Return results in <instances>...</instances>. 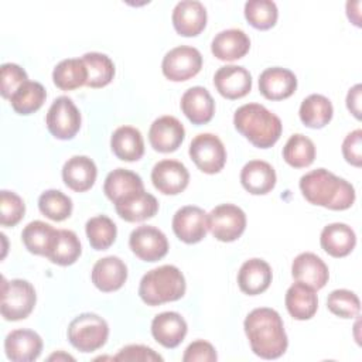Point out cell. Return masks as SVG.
<instances>
[{
  "instance_id": "obj_1",
  "label": "cell",
  "mask_w": 362,
  "mask_h": 362,
  "mask_svg": "<svg viewBox=\"0 0 362 362\" xmlns=\"http://www.w3.org/2000/svg\"><path fill=\"white\" fill-rule=\"evenodd\" d=\"M243 328L255 355L263 359L280 358L288 345L280 314L269 307L252 310L245 318Z\"/></svg>"
},
{
  "instance_id": "obj_2",
  "label": "cell",
  "mask_w": 362,
  "mask_h": 362,
  "mask_svg": "<svg viewBox=\"0 0 362 362\" xmlns=\"http://www.w3.org/2000/svg\"><path fill=\"white\" fill-rule=\"evenodd\" d=\"M303 197L313 205L332 211H344L355 202V189L344 178L325 168H317L300 178Z\"/></svg>"
},
{
  "instance_id": "obj_3",
  "label": "cell",
  "mask_w": 362,
  "mask_h": 362,
  "mask_svg": "<svg viewBox=\"0 0 362 362\" xmlns=\"http://www.w3.org/2000/svg\"><path fill=\"white\" fill-rule=\"evenodd\" d=\"M233 124L242 136L259 148L274 146L283 130L279 116L260 103H246L238 107L233 115Z\"/></svg>"
},
{
  "instance_id": "obj_4",
  "label": "cell",
  "mask_w": 362,
  "mask_h": 362,
  "mask_svg": "<svg viewBox=\"0 0 362 362\" xmlns=\"http://www.w3.org/2000/svg\"><path fill=\"white\" fill-rule=\"evenodd\" d=\"M185 279L181 270L173 264H164L148 270L140 280L139 296L147 305H160L177 301L185 294Z\"/></svg>"
},
{
  "instance_id": "obj_5",
  "label": "cell",
  "mask_w": 362,
  "mask_h": 362,
  "mask_svg": "<svg viewBox=\"0 0 362 362\" xmlns=\"http://www.w3.org/2000/svg\"><path fill=\"white\" fill-rule=\"evenodd\" d=\"M109 337V325L105 318L93 313L75 317L68 325V339L81 352H93L102 348Z\"/></svg>"
},
{
  "instance_id": "obj_6",
  "label": "cell",
  "mask_w": 362,
  "mask_h": 362,
  "mask_svg": "<svg viewBox=\"0 0 362 362\" xmlns=\"http://www.w3.org/2000/svg\"><path fill=\"white\" fill-rule=\"evenodd\" d=\"M37 294L31 283L23 279L6 280L1 283L0 311L4 320L18 321L27 318L34 310Z\"/></svg>"
},
{
  "instance_id": "obj_7",
  "label": "cell",
  "mask_w": 362,
  "mask_h": 362,
  "mask_svg": "<svg viewBox=\"0 0 362 362\" xmlns=\"http://www.w3.org/2000/svg\"><path fill=\"white\" fill-rule=\"evenodd\" d=\"M81 113L71 98L59 96L49 106L45 117L48 132L58 140H71L81 129Z\"/></svg>"
},
{
  "instance_id": "obj_8",
  "label": "cell",
  "mask_w": 362,
  "mask_h": 362,
  "mask_svg": "<svg viewBox=\"0 0 362 362\" xmlns=\"http://www.w3.org/2000/svg\"><path fill=\"white\" fill-rule=\"evenodd\" d=\"M189 157L205 174L219 173L226 163V150L221 139L212 133L195 136L189 144Z\"/></svg>"
},
{
  "instance_id": "obj_9",
  "label": "cell",
  "mask_w": 362,
  "mask_h": 362,
  "mask_svg": "<svg viewBox=\"0 0 362 362\" xmlns=\"http://www.w3.org/2000/svg\"><path fill=\"white\" fill-rule=\"evenodd\" d=\"M202 68L201 52L189 45L170 49L161 62L163 75L173 82H184L194 78Z\"/></svg>"
},
{
  "instance_id": "obj_10",
  "label": "cell",
  "mask_w": 362,
  "mask_h": 362,
  "mask_svg": "<svg viewBox=\"0 0 362 362\" xmlns=\"http://www.w3.org/2000/svg\"><path fill=\"white\" fill-rule=\"evenodd\" d=\"M246 228L243 209L233 204H222L208 214V229L221 242H233L242 236Z\"/></svg>"
},
{
  "instance_id": "obj_11",
  "label": "cell",
  "mask_w": 362,
  "mask_h": 362,
  "mask_svg": "<svg viewBox=\"0 0 362 362\" xmlns=\"http://www.w3.org/2000/svg\"><path fill=\"white\" fill-rule=\"evenodd\" d=\"M132 252L144 262H157L168 252L167 236L156 226L141 225L132 230L129 238Z\"/></svg>"
},
{
  "instance_id": "obj_12",
  "label": "cell",
  "mask_w": 362,
  "mask_h": 362,
  "mask_svg": "<svg viewBox=\"0 0 362 362\" xmlns=\"http://www.w3.org/2000/svg\"><path fill=\"white\" fill-rule=\"evenodd\" d=\"M175 236L188 245L201 242L208 230V214L195 205L180 208L173 216Z\"/></svg>"
},
{
  "instance_id": "obj_13",
  "label": "cell",
  "mask_w": 362,
  "mask_h": 362,
  "mask_svg": "<svg viewBox=\"0 0 362 362\" xmlns=\"http://www.w3.org/2000/svg\"><path fill=\"white\" fill-rule=\"evenodd\" d=\"M151 181L161 194L177 195L188 187L189 173L177 160H161L151 170Z\"/></svg>"
},
{
  "instance_id": "obj_14",
  "label": "cell",
  "mask_w": 362,
  "mask_h": 362,
  "mask_svg": "<svg viewBox=\"0 0 362 362\" xmlns=\"http://www.w3.org/2000/svg\"><path fill=\"white\" fill-rule=\"evenodd\" d=\"M185 137L182 123L174 116H161L156 119L148 130L151 147L158 153L175 151Z\"/></svg>"
},
{
  "instance_id": "obj_15",
  "label": "cell",
  "mask_w": 362,
  "mask_h": 362,
  "mask_svg": "<svg viewBox=\"0 0 362 362\" xmlns=\"http://www.w3.org/2000/svg\"><path fill=\"white\" fill-rule=\"evenodd\" d=\"M214 85L223 98L230 100L240 99L252 89V75L243 66L225 65L215 72Z\"/></svg>"
},
{
  "instance_id": "obj_16",
  "label": "cell",
  "mask_w": 362,
  "mask_h": 362,
  "mask_svg": "<svg viewBox=\"0 0 362 362\" xmlns=\"http://www.w3.org/2000/svg\"><path fill=\"white\" fill-rule=\"evenodd\" d=\"M4 351L13 362H31L40 356L42 339L33 329H14L4 339Z\"/></svg>"
},
{
  "instance_id": "obj_17",
  "label": "cell",
  "mask_w": 362,
  "mask_h": 362,
  "mask_svg": "<svg viewBox=\"0 0 362 362\" xmlns=\"http://www.w3.org/2000/svg\"><path fill=\"white\" fill-rule=\"evenodd\" d=\"M173 25L182 37H195L206 25V10L201 1L182 0L173 10Z\"/></svg>"
},
{
  "instance_id": "obj_18",
  "label": "cell",
  "mask_w": 362,
  "mask_h": 362,
  "mask_svg": "<svg viewBox=\"0 0 362 362\" xmlns=\"http://www.w3.org/2000/svg\"><path fill=\"white\" fill-rule=\"evenodd\" d=\"M297 89L296 75L281 66L264 69L259 76V90L269 100H283L290 98Z\"/></svg>"
},
{
  "instance_id": "obj_19",
  "label": "cell",
  "mask_w": 362,
  "mask_h": 362,
  "mask_svg": "<svg viewBox=\"0 0 362 362\" xmlns=\"http://www.w3.org/2000/svg\"><path fill=\"white\" fill-rule=\"evenodd\" d=\"M291 276L296 281H300L314 290H321L328 281L329 272L321 257L311 252H304L293 260Z\"/></svg>"
},
{
  "instance_id": "obj_20",
  "label": "cell",
  "mask_w": 362,
  "mask_h": 362,
  "mask_svg": "<svg viewBox=\"0 0 362 362\" xmlns=\"http://www.w3.org/2000/svg\"><path fill=\"white\" fill-rule=\"evenodd\" d=\"M187 331V321L174 311L157 314L151 321V335L164 348H177L184 341Z\"/></svg>"
},
{
  "instance_id": "obj_21",
  "label": "cell",
  "mask_w": 362,
  "mask_h": 362,
  "mask_svg": "<svg viewBox=\"0 0 362 362\" xmlns=\"http://www.w3.org/2000/svg\"><path fill=\"white\" fill-rule=\"evenodd\" d=\"M92 283L103 293L119 290L127 280V267L117 256L99 259L92 267Z\"/></svg>"
},
{
  "instance_id": "obj_22",
  "label": "cell",
  "mask_w": 362,
  "mask_h": 362,
  "mask_svg": "<svg viewBox=\"0 0 362 362\" xmlns=\"http://www.w3.org/2000/svg\"><path fill=\"white\" fill-rule=\"evenodd\" d=\"M181 110L192 124L201 126L214 117L215 102L204 86H192L181 96Z\"/></svg>"
},
{
  "instance_id": "obj_23",
  "label": "cell",
  "mask_w": 362,
  "mask_h": 362,
  "mask_svg": "<svg viewBox=\"0 0 362 362\" xmlns=\"http://www.w3.org/2000/svg\"><path fill=\"white\" fill-rule=\"evenodd\" d=\"M117 215L126 222H141L153 218L158 211V202L154 195L139 189L115 204Z\"/></svg>"
},
{
  "instance_id": "obj_24",
  "label": "cell",
  "mask_w": 362,
  "mask_h": 362,
  "mask_svg": "<svg viewBox=\"0 0 362 362\" xmlns=\"http://www.w3.org/2000/svg\"><path fill=\"white\" fill-rule=\"evenodd\" d=\"M273 273L272 267L263 259H249L246 260L238 273L239 288L249 296H257L266 291L272 283Z\"/></svg>"
},
{
  "instance_id": "obj_25",
  "label": "cell",
  "mask_w": 362,
  "mask_h": 362,
  "mask_svg": "<svg viewBox=\"0 0 362 362\" xmlns=\"http://www.w3.org/2000/svg\"><path fill=\"white\" fill-rule=\"evenodd\" d=\"M96 164L86 156H74L62 167V180L65 185L76 192L90 189L96 181Z\"/></svg>"
},
{
  "instance_id": "obj_26",
  "label": "cell",
  "mask_w": 362,
  "mask_h": 362,
  "mask_svg": "<svg viewBox=\"0 0 362 362\" xmlns=\"http://www.w3.org/2000/svg\"><path fill=\"white\" fill-rule=\"evenodd\" d=\"M250 49L247 34L238 28H228L218 33L212 42L211 51L221 61H236L243 58Z\"/></svg>"
},
{
  "instance_id": "obj_27",
  "label": "cell",
  "mask_w": 362,
  "mask_h": 362,
  "mask_svg": "<svg viewBox=\"0 0 362 362\" xmlns=\"http://www.w3.org/2000/svg\"><path fill=\"white\" fill-rule=\"evenodd\" d=\"M274 168L263 160H252L246 163L240 171L242 187L253 195H264L276 185Z\"/></svg>"
},
{
  "instance_id": "obj_28",
  "label": "cell",
  "mask_w": 362,
  "mask_h": 362,
  "mask_svg": "<svg viewBox=\"0 0 362 362\" xmlns=\"http://www.w3.org/2000/svg\"><path fill=\"white\" fill-rule=\"evenodd\" d=\"M320 243L329 256L345 257L354 250L356 245V236L351 226L346 223L335 222L324 226L320 235Z\"/></svg>"
},
{
  "instance_id": "obj_29",
  "label": "cell",
  "mask_w": 362,
  "mask_h": 362,
  "mask_svg": "<svg viewBox=\"0 0 362 362\" xmlns=\"http://www.w3.org/2000/svg\"><path fill=\"white\" fill-rule=\"evenodd\" d=\"M286 308L294 320H310L318 308V298L315 290L297 281L291 284L286 293Z\"/></svg>"
},
{
  "instance_id": "obj_30",
  "label": "cell",
  "mask_w": 362,
  "mask_h": 362,
  "mask_svg": "<svg viewBox=\"0 0 362 362\" xmlns=\"http://www.w3.org/2000/svg\"><path fill=\"white\" fill-rule=\"evenodd\" d=\"M113 154L123 161H137L144 154V141L139 129L133 126L117 127L110 137Z\"/></svg>"
},
{
  "instance_id": "obj_31",
  "label": "cell",
  "mask_w": 362,
  "mask_h": 362,
  "mask_svg": "<svg viewBox=\"0 0 362 362\" xmlns=\"http://www.w3.org/2000/svg\"><path fill=\"white\" fill-rule=\"evenodd\" d=\"M58 229L42 221L30 222L21 232V240L30 253L48 256L57 239Z\"/></svg>"
},
{
  "instance_id": "obj_32",
  "label": "cell",
  "mask_w": 362,
  "mask_h": 362,
  "mask_svg": "<svg viewBox=\"0 0 362 362\" xmlns=\"http://www.w3.org/2000/svg\"><path fill=\"white\" fill-rule=\"evenodd\" d=\"M139 189H144L143 180L139 174L126 168L110 171L103 184V192L113 204Z\"/></svg>"
},
{
  "instance_id": "obj_33",
  "label": "cell",
  "mask_w": 362,
  "mask_h": 362,
  "mask_svg": "<svg viewBox=\"0 0 362 362\" xmlns=\"http://www.w3.org/2000/svg\"><path fill=\"white\" fill-rule=\"evenodd\" d=\"M332 103L328 98L320 93L307 96L300 105V120L310 129H321L332 119Z\"/></svg>"
},
{
  "instance_id": "obj_34",
  "label": "cell",
  "mask_w": 362,
  "mask_h": 362,
  "mask_svg": "<svg viewBox=\"0 0 362 362\" xmlns=\"http://www.w3.org/2000/svg\"><path fill=\"white\" fill-rule=\"evenodd\" d=\"M52 81L61 90H74L86 85L88 71L82 58L61 61L52 71Z\"/></svg>"
},
{
  "instance_id": "obj_35",
  "label": "cell",
  "mask_w": 362,
  "mask_h": 362,
  "mask_svg": "<svg viewBox=\"0 0 362 362\" xmlns=\"http://www.w3.org/2000/svg\"><path fill=\"white\" fill-rule=\"evenodd\" d=\"M47 92L40 82L27 81L10 98V105L18 115H31L45 102Z\"/></svg>"
},
{
  "instance_id": "obj_36",
  "label": "cell",
  "mask_w": 362,
  "mask_h": 362,
  "mask_svg": "<svg viewBox=\"0 0 362 362\" xmlns=\"http://www.w3.org/2000/svg\"><path fill=\"white\" fill-rule=\"evenodd\" d=\"M82 61L88 71L86 86L103 88L109 85L115 76L113 61L102 52H86L82 55Z\"/></svg>"
},
{
  "instance_id": "obj_37",
  "label": "cell",
  "mask_w": 362,
  "mask_h": 362,
  "mask_svg": "<svg viewBox=\"0 0 362 362\" xmlns=\"http://www.w3.org/2000/svg\"><path fill=\"white\" fill-rule=\"evenodd\" d=\"M81 252L82 247L76 233L69 229H58L57 239L47 257L55 264L69 266L79 259Z\"/></svg>"
},
{
  "instance_id": "obj_38",
  "label": "cell",
  "mask_w": 362,
  "mask_h": 362,
  "mask_svg": "<svg viewBox=\"0 0 362 362\" xmlns=\"http://www.w3.org/2000/svg\"><path fill=\"white\" fill-rule=\"evenodd\" d=\"M283 158L294 168L308 167L315 158V146L307 136L301 133L293 134L283 147Z\"/></svg>"
},
{
  "instance_id": "obj_39",
  "label": "cell",
  "mask_w": 362,
  "mask_h": 362,
  "mask_svg": "<svg viewBox=\"0 0 362 362\" xmlns=\"http://www.w3.org/2000/svg\"><path fill=\"white\" fill-rule=\"evenodd\" d=\"M85 232L90 246L95 250H106L115 243L117 228L109 216L98 215L86 222Z\"/></svg>"
},
{
  "instance_id": "obj_40",
  "label": "cell",
  "mask_w": 362,
  "mask_h": 362,
  "mask_svg": "<svg viewBox=\"0 0 362 362\" xmlns=\"http://www.w3.org/2000/svg\"><path fill=\"white\" fill-rule=\"evenodd\" d=\"M38 208L51 221H65L72 212V199L59 189H47L38 198Z\"/></svg>"
},
{
  "instance_id": "obj_41",
  "label": "cell",
  "mask_w": 362,
  "mask_h": 362,
  "mask_svg": "<svg viewBox=\"0 0 362 362\" xmlns=\"http://www.w3.org/2000/svg\"><path fill=\"white\" fill-rule=\"evenodd\" d=\"M245 17L252 27L269 30L277 23L279 10L272 0H249L245 4Z\"/></svg>"
},
{
  "instance_id": "obj_42",
  "label": "cell",
  "mask_w": 362,
  "mask_h": 362,
  "mask_svg": "<svg viewBox=\"0 0 362 362\" xmlns=\"http://www.w3.org/2000/svg\"><path fill=\"white\" fill-rule=\"evenodd\" d=\"M328 310L341 318H355L359 314L361 303L358 296L346 288H338L328 294Z\"/></svg>"
},
{
  "instance_id": "obj_43",
  "label": "cell",
  "mask_w": 362,
  "mask_h": 362,
  "mask_svg": "<svg viewBox=\"0 0 362 362\" xmlns=\"http://www.w3.org/2000/svg\"><path fill=\"white\" fill-rule=\"evenodd\" d=\"M25 205L20 195L3 189L0 192V223L1 226H16L24 216Z\"/></svg>"
},
{
  "instance_id": "obj_44",
  "label": "cell",
  "mask_w": 362,
  "mask_h": 362,
  "mask_svg": "<svg viewBox=\"0 0 362 362\" xmlns=\"http://www.w3.org/2000/svg\"><path fill=\"white\" fill-rule=\"evenodd\" d=\"M1 96L4 99H10L14 92L28 81L27 72L17 64H11V62H6L1 65Z\"/></svg>"
},
{
  "instance_id": "obj_45",
  "label": "cell",
  "mask_w": 362,
  "mask_h": 362,
  "mask_svg": "<svg viewBox=\"0 0 362 362\" xmlns=\"http://www.w3.org/2000/svg\"><path fill=\"white\" fill-rule=\"evenodd\" d=\"M216 359L218 355L215 348L212 346V344L204 339H197L191 342L182 355L184 362H214Z\"/></svg>"
},
{
  "instance_id": "obj_46",
  "label": "cell",
  "mask_w": 362,
  "mask_h": 362,
  "mask_svg": "<svg viewBox=\"0 0 362 362\" xmlns=\"http://www.w3.org/2000/svg\"><path fill=\"white\" fill-rule=\"evenodd\" d=\"M361 143H362V130L356 129L348 133L342 141V156L354 167L362 165V153H361Z\"/></svg>"
},
{
  "instance_id": "obj_47",
  "label": "cell",
  "mask_w": 362,
  "mask_h": 362,
  "mask_svg": "<svg viewBox=\"0 0 362 362\" xmlns=\"http://www.w3.org/2000/svg\"><path fill=\"white\" fill-rule=\"evenodd\" d=\"M115 361H163V356L146 345H126L113 358Z\"/></svg>"
},
{
  "instance_id": "obj_48",
  "label": "cell",
  "mask_w": 362,
  "mask_h": 362,
  "mask_svg": "<svg viewBox=\"0 0 362 362\" xmlns=\"http://www.w3.org/2000/svg\"><path fill=\"white\" fill-rule=\"evenodd\" d=\"M361 92L362 86L361 83H356L349 89L346 95V107L358 120L361 119Z\"/></svg>"
},
{
  "instance_id": "obj_49",
  "label": "cell",
  "mask_w": 362,
  "mask_h": 362,
  "mask_svg": "<svg viewBox=\"0 0 362 362\" xmlns=\"http://www.w3.org/2000/svg\"><path fill=\"white\" fill-rule=\"evenodd\" d=\"M49 361H52V359H57V361H59V359H65V361H75V358H72L71 355H66V354H64V352H58V354H54V355H51L49 358H48Z\"/></svg>"
}]
</instances>
